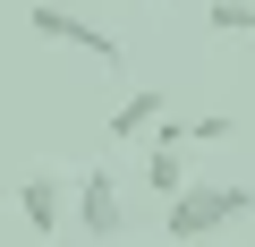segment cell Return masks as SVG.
Masks as SVG:
<instances>
[{
    "label": "cell",
    "mask_w": 255,
    "mask_h": 247,
    "mask_svg": "<svg viewBox=\"0 0 255 247\" xmlns=\"http://www.w3.org/2000/svg\"><path fill=\"white\" fill-rule=\"evenodd\" d=\"M247 213H255V196H247L238 179H187V188L162 205V239L196 247V239H221V230L247 222Z\"/></svg>",
    "instance_id": "1"
},
{
    "label": "cell",
    "mask_w": 255,
    "mask_h": 247,
    "mask_svg": "<svg viewBox=\"0 0 255 247\" xmlns=\"http://www.w3.org/2000/svg\"><path fill=\"white\" fill-rule=\"evenodd\" d=\"M145 188L170 205V196L187 188V145H162V137H153V154H145Z\"/></svg>",
    "instance_id": "6"
},
{
    "label": "cell",
    "mask_w": 255,
    "mask_h": 247,
    "mask_svg": "<svg viewBox=\"0 0 255 247\" xmlns=\"http://www.w3.org/2000/svg\"><path fill=\"white\" fill-rule=\"evenodd\" d=\"M162 119H170V102L145 85V94H128V102L111 111V137H119V145H136V137H153V128H162Z\"/></svg>",
    "instance_id": "5"
},
{
    "label": "cell",
    "mask_w": 255,
    "mask_h": 247,
    "mask_svg": "<svg viewBox=\"0 0 255 247\" xmlns=\"http://www.w3.org/2000/svg\"><path fill=\"white\" fill-rule=\"evenodd\" d=\"M213 34H238V43H255V0H213Z\"/></svg>",
    "instance_id": "7"
},
{
    "label": "cell",
    "mask_w": 255,
    "mask_h": 247,
    "mask_svg": "<svg viewBox=\"0 0 255 247\" xmlns=\"http://www.w3.org/2000/svg\"><path fill=\"white\" fill-rule=\"evenodd\" d=\"M26 26H34L43 43H60V51H85V60L119 68V34H111V26H94V17H77V9H60V0H34Z\"/></svg>",
    "instance_id": "2"
},
{
    "label": "cell",
    "mask_w": 255,
    "mask_h": 247,
    "mask_svg": "<svg viewBox=\"0 0 255 247\" xmlns=\"http://www.w3.org/2000/svg\"><path fill=\"white\" fill-rule=\"evenodd\" d=\"M17 213H26L34 239H60V230L77 222V179H60V171H26V179H17Z\"/></svg>",
    "instance_id": "3"
},
{
    "label": "cell",
    "mask_w": 255,
    "mask_h": 247,
    "mask_svg": "<svg viewBox=\"0 0 255 247\" xmlns=\"http://www.w3.org/2000/svg\"><path fill=\"white\" fill-rule=\"evenodd\" d=\"M77 230L85 239H119L128 230V196H119V179L102 162H85V179H77Z\"/></svg>",
    "instance_id": "4"
}]
</instances>
